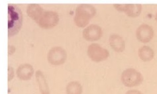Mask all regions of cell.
<instances>
[{"label":"cell","mask_w":157,"mask_h":94,"mask_svg":"<svg viewBox=\"0 0 157 94\" xmlns=\"http://www.w3.org/2000/svg\"><path fill=\"white\" fill-rule=\"evenodd\" d=\"M43 8L39 4H29L27 7V13L36 23L39 21L44 13Z\"/></svg>","instance_id":"obj_12"},{"label":"cell","mask_w":157,"mask_h":94,"mask_svg":"<svg viewBox=\"0 0 157 94\" xmlns=\"http://www.w3.org/2000/svg\"><path fill=\"white\" fill-rule=\"evenodd\" d=\"M36 80L38 84L39 91L41 94H50V89H49L47 81L46 80L44 73L42 71L37 70L35 73Z\"/></svg>","instance_id":"obj_13"},{"label":"cell","mask_w":157,"mask_h":94,"mask_svg":"<svg viewBox=\"0 0 157 94\" xmlns=\"http://www.w3.org/2000/svg\"><path fill=\"white\" fill-rule=\"evenodd\" d=\"M109 41L111 47L115 52H121L125 50V40L120 35L117 34H112L109 36Z\"/></svg>","instance_id":"obj_11"},{"label":"cell","mask_w":157,"mask_h":94,"mask_svg":"<svg viewBox=\"0 0 157 94\" xmlns=\"http://www.w3.org/2000/svg\"><path fill=\"white\" fill-rule=\"evenodd\" d=\"M113 6L119 11H123L131 17H137L142 11V6L140 4H115Z\"/></svg>","instance_id":"obj_8"},{"label":"cell","mask_w":157,"mask_h":94,"mask_svg":"<svg viewBox=\"0 0 157 94\" xmlns=\"http://www.w3.org/2000/svg\"><path fill=\"white\" fill-rule=\"evenodd\" d=\"M67 58V52L60 47H55L51 48L47 55L48 62L55 66H59L64 64Z\"/></svg>","instance_id":"obj_6"},{"label":"cell","mask_w":157,"mask_h":94,"mask_svg":"<svg viewBox=\"0 0 157 94\" xmlns=\"http://www.w3.org/2000/svg\"><path fill=\"white\" fill-rule=\"evenodd\" d=\"M59 22V15L53 11H44L36 23L39 26L45 29L55 27Z\"/></svg>","instance_id":"obj_5"},{"label":"cell","mask_w":157,"mask_h":94,"mask_svg":"<svg viewBox=\"0 0 157 94\" xmlns=\"http://www.w3.org/2000/svg\"><path fill=\"white\" fill-rule=\"evenodd\" d=\"M96 8L90 4H81L76 9L74 21L79 27H84L96 14Z\"/></svg>","instance_id":"obj_2"},{"label":"cell","mask_w":157,"mask_h":94,"mask_svg":"<svg viewBox=\"0 0 157 94\" xmlns=\"http://www.w3.org/2000/svg\"><path fill=\"white\" fill-rule=\"evenodd\" d=\"M87 53L90 59L96 62L104 61L109 56V51L97 43L91 44L88 48Z\"/></svg>","instance_id":"obj_4"},{"label":"cell","mask_w":157,"mask_h":94,"mask_svg":"<svg viewBox=\"0 0 157 94\" xmlns=\"http://www.w3.org/2000/svg\"><path fill=\"white\" fill-rule=\"evenodd\" d=\"M138 55L140 58L144 62L150 61L154 58L155 52L152 49L148 46H143L139 49Z\"/></svg>","instance_id":"obj_14"},{"label":"cell","mask_w":157,"mask_h":94,"mask_svg":"<svg viewBox=\"0 0 157 94\" xmlns=\"http://www.w3.org/2000/svg\"><path fill=\"white\" fill-rule=\"evenodd\" d=\"M14 77V69L11 66H8V81H11Z\"/></svg>","instance_id":"obj_16"},{"label":"cell","mask_w":157,"mask_h":94,"mask_svg":"<svg viewBox=\"0 0 157 94\" xmlns=\"http://www.w3.org/2000/svg\"><path fill=\"white\" fill-rule=\"evenodd\" d=\"M8 36L11 37L17 35L21 28L23 14L20 8L16 5L8 6Z\"/></svg>","instance_id":"obj_1"},{"label":"cell","mask_w":157,"mask_h":94,"mask_svg":"<svg viewBox=\"0 0 157 94\" xmlns=\"http://www.w3.org/2000/svg\"><path fill=\"white\" fill-rule=\"evenodd\" d=\"M126 94H143L139 90H135V89H133V90H129L127 91Z\"/></svg>","instance_id":"obj_17"},{"label":"cell","mask_w":157,"mask_h":94,"mask_svg":"<svg viewBox=\"0 0 157 94\" xmlns=\"http://www.w3.org/2000/svg\"><path fill=\"white\" fill-rule=\"evenodd\" d=\"M103 35L101 28L96 24L86 27L82 32L83 37L88 41H96L100 39Z\"/></svg>","instance_id":"obj_7"},{"label":"cell","mask_w":157,"mask_h":94,"mask_svg":"<svg viewBox=\"0 0 157 94\" xmlns=\"http://www.w3.org/2000/svg\"><path fill=\"white\" fill-rule=\"evenodd\" d=\"M154 35V30L147 24H142L136 31V36L139 41L146 43L152 39Z\"/></svg>","instance_id":"obj_9"},{"label":"cell","mask_w":157,"mask_h":94,"mask_svg":"<svg viewBox=\"0 0 157 94\" xmlns=\"http://www.w3.org/2000/svg\"><path fill=\"white\" fill-rule=\"evenodd\" d=\"M121 79L123 84L127 87L138 86L143 82V77L141 73L134 68H127L121 73Z\"/></svg>","instance_id":"obj_3"},{"label":"cell","mask_w":157,"mask_h":94,"mask_svg":"<svg viewBox=\"0 0 157 94\" xmlns=\"http://www.w3.org/2000/svg\"><path fill=\"white\" fill-rule=\"evenodd\" d=\"M155 19L157 21V12H156V15H155Z\"/></svg>","instance_id":"obj_19"},{"label":"cell","mask_w":157,"mask_h":94,"mask_svg":"<svg viewBox=\"0 0 157 94\" xmlns=\"http://www.w3.org/2000/svg\"><path fill=\"white\" fill-rule=\"evenodd\" d=\"M17 76L21 80H29L33 76L35 70L32 65L29 64H21L17 69Z\"/></svg>","instance_id":"obj_10"},{"label":"cell","mask_w":157,"mask_h":94,"mask_svg":"<svg viewBox=\"0 0 157 94\" xmlns=\"http://www.w3.org/2000/svg\"><path fill=\"white\" fill-rule=\"evenodd\" d=\"M15 47L12 45H9V55L11 56L15 53Z\"/></svg>","instance_id":"obj_18"},{"label":"cell","mask_w":157,"mask_h":94,"mask_svg":"<svg viewBox=\"0 0 157 94\" xmlns=\"http://www.w3.org/2000/svg\"><path fill=\"white\" fill-rule=\"evenodd\" d=\"M82 92H83V88L82 85L76 81H70L66 87L67 94H82Z\"/></svg>","instance_id":"obj_15"}]
</instances>
